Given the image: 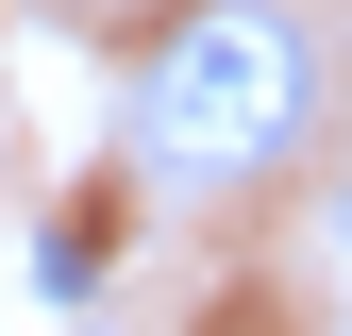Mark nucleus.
Listing matches in <instances>:
<instances>
[{"mask_svg": "<svg viewBox=\"0 0 352 336\" xmlns=\"http://www.w3.org/2000/svg\"><path fill=\"white\" fill-rule=\"evenodd\" d=\"M319 252H352V151L319 168Z\"/></svg>", "mask_w": 352, "mask_h": 336, "instance_id": "3", "label": "nucleus"}, {"mask_svg": "<svg viewBox=\"0 0 352 336\" xmlns=\"http://www.w3.org/2000/svg\"><path fill=\"white\" fill-rule=\"evenodd\" d=\"M67 17H101V34H185L201 0H67Z\"/></svg>", "mask_w": 352, "mask_h": 336, "instance_id": "2", "label": "nucleus"}, {"mask_svg": "<svg viewBox=\"0 0 352 336\" xmlns=\"http://www.w3.org/2000/svg\"><path fill=\"white\" fill-rule=\"evenodd\" d=\"M319 135V34L285 0H201L135 67V168L151 185H269Z\"/></svg>", "mask_w": 352, "mask_h": 336, "instance_id": "1", "label": "nucleus"}]
</instances>
